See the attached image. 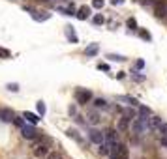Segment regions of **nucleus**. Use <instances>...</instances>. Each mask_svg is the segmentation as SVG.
I'll use <instances>...</instances> for the list:
<instances>
[{
	"mask_svg": "<svg viewBox=\"0 0 167 159\" xmlns=\"http://www.w3.org/2000/svg\"><path fill=\"white\" fill-rule=\"evenodd\" d=\"M147 118L148 116H135L133 120H132V124H130V127H132V131L133 133H137V135H145V131L148 129V122H147Z\"/></svg>",
	"mask_w": 167,
	"mask_h": 159,
	"instance_id": "obj_1",
	"label": "nucleus"
},
{
	"mask_svg": "<svg viewBox=\"0 0 167 159\" xmlns=\"http://www.w3.org/2000/svg\"><path fill=\"white\" fill-rule=\"evenodd\" d=\"M75 101H77L79 105H86V103H90V101H92V92H90V90H86V88H79V90H75Z\"/></svg>",
	"mask_w": 167,
	"mask_h": 159,
	"instance_id": "obj_2",
	"label": "nucleus"
},
{
	"mask_svg": "<svg viewBox=\"0 0 167 159\" xmlns=\"http://www.w3.org/2000/svg\"><path fill=\"white\" fill-rule=\"evenodd\" d=\"M88 141H90L92 144L100 146L102 142H105V135H103V131H100V129H90V131H88Z\"/></svg>",
	"mask_w": 167,
	"mask_h": 159,
	"instance_id": "obj_3",
	"label": "nucleus"
},
{
	"mask_svg": "<svg viewBox=\"0 0 167 159\" xmlns=\"http://www.w3.org/2000/svg\"><path fill=\"white\" fill-rule=\"evenodd\" d=\"M21 135H23V137H25V139H28V141H36L38 139V131H36V127H34V124L32 125H23L21 127Z\"/></svg>",
	"mask_w": 167,
	"mask_h": 159,
	"instance_id": "obj_4",
	"label": "nucleus"
},
{
	"mask_svg": "<svg viewBox=\"0 0 167 159\" xmlns=\"http://www.w3.org/2000/svg\"><path fill=\"white\" fill-rule=\"evenodd\" d=\"M34 155H36L38 159L47 157V155H49V146H47L45 142H38V144L34 146Z\"/></svg>",
	"mask_w": 167,
	"mask_h": 159,
	"instance_id": "obj_5",
	"label": "nucleus"
},
{
	"mask_svg": "<svg viewBox=\"0 0 167 159\" xmlns=\"http://www.w3.org/2000/svg\"><path fill=\"white\" fill-rule=\"evenodd\" d=\"M118 129H105L103 131V135H105V142H109V144H116L118 142Z\"/></svg>",
	"mask_w": 167,
	"mask_h": 159,
	"instance_id": "obj_6",
	"label": "nucleus"
},
{
	"mask_svg": "<svg viewBox=\"0 0 167 159\" xmlns=\"http://www.w3.org/2000/svg\"><path fill=\"white\" fill-rule=\"evenodd\" d=\"M13 118H15V114H13L11 109H8V107L0 109V120L2 122H13Z\"/></svg>",
	"mask_w": 167,
	"mask_h": 159,
	"instance_id": "obj_7",
	"label": "nucleus"
},
{
	"mask_svg": "<svg viewBox=\"0 0 167 159\" xmlns=\"http://www.w3.org/2000/svg\"><path fill=\"white\" fill-rule=\"evenodd\" d=\"M154 13H156L158 17H165V15H167V4L161 2V0H158V2L154 4Z\"/></svg>",
	"mask_w": 167,
	"mask_h": 159,
	"instance_id": "obj_8",
	"label": "nucleus"
},
{
	"mask_svg": "<svg viewBox=\"0 0 167 159\" xmlns=\"http://www.w3.org/2000/svg\"><path fill=\"white\" fill-rule=\"evenodd\" d=\"M147 122H148V129H158L163 122H161V118L160 116H154V114H150L148 118H147Z\"/></svg>",
	"mask_w": 167,
	"mask_h": 159,
	"instance_id": "obj_9",
	"label": "nucleus"
},
{
	"mask_svg": "<svg viewBox=\"0 0 167 159\" xmlns=\"http://www.w3.org/2000/svg\"><path fill=\"white\" fill-rule=\"evenodd\" d=\"M130 124H132V118H128V116H122L120 120H118V125H116V129H118V131H126V129L130 127Z\"/></svg>",
	"mask_w": 167,
	"mask_h": 159,
	"instance_id": "obj_10",
	"label": "nucleus"
},
{
	"mask_svg": "<svg viewBox=\"0 0 167 159\" xmlns=\"http://www.w3.org/2000/svg\"><path fill=\"white\" fill-rule=\"evenodd\" d=\"M23 118H25L28 124H38L40 122V114H34V112H25V114H23Z\"/></svg>",
	"mask_w": 167,
	"mask_h": 159,
	"instance_id": "obj_11",
	"label": "nucleus"
},
{
	"mask_svg": "<svg viewBox=\"0 0 167 159\" xmlns=\"http://www.w3.org/2000/svg\"><path fill=\"white\" fill-rule=\"evenodd\" d=\"M86 120H88V124H92V125H98L102 118H100L98 112H94V110H92V112H88V114H86Z\"/></svg>",
	"mask_w": 167,
	"mask_h": 159,
	"instance_id": "obj_12",
	"label": "nucleus"
},
{
	"mask_svg": "<svg viewBox=\"0 0 167 159\" xmlns=\"http://www.w3.org/2000/svg\"><path fill=\"white\" fill-rule=\"evenodd\" d=\"M66 135H68V137H69V139H73V141H77V142H83V137H81V135H79V131H77V129H68V131H66Z\"/></svg>",
	"mask_w": 167,
	"mask_h": 159,
	"instance_id": "obj_13",
	"label": "nucleus"
},
{
	"mask_svg": "<svg viewBox=\"0 0 167 159\" xmlns=\"http://www.w3.org/2000/svg\"><path fill=\"white\" fill-rule=\"evenodd\" d=\"M88 15H90V8H88V6H81V8H79V11H77V19L85 21Z\"/></svg>",
	"mask_w": 167,
	"mask_h": 159,
	"instance_id": "obj_14",
	"label": "nucleus"
},
{
	"mask_svg": "<svg viewBox=\"0 0 167 159\" xmlns=\"http://www.w3.org/2000/svg\"><path fill=\"white\" fill-rule=\"evenodd\" d=\"M98 51H100V47H98V43H92V45H88L86 47V56H96L98 54Z\"/></svg>",
	"mask_w": 167,
	"mask_h": 159,
	"instance_id": "obj_15",
	"label": "nucleus"
},
{
	"mask_svg": "<svg viewBox=\"0 0 167 159\" xmlns=\"http://www.w3.org/2000/svg\"><path fill=\"white\" fill-rule=\"evenodd\" d=\"M94 107L96 109H109V103H107V99L98 97V99H94Z\"/></svg>",
	"mask_w": 167,
	"mask_h": 159,
	"instance_id": "obj_16",
	"label": "nucleus"
},
{
	"mask_svg": "<svg viewBox=\"0 0 167 159\" xmlns=\"http://www.w3.org/2000/svg\"><path fill=\"white\" fill-rule=\"evenodd\" d=\"M118 101H126V103L132 105V107H139V101L133 99V97H130V96H120V97H118Z\"/></svg>",
	"mask_w": 167,
	"mask_h": 159,
	"instance_id": "obj_17",
	"label": "nucleus"
},
{
	"mask_svg": "<svg viewBox=\"0 0 167 159\" xmlns=\"http://www.w3.org/2000/svg\"><path fill=\"white\" fill-rule=\"evenodd\" d=\"M36 109H38V114H40V116H43L45 112H47V107H45V103H43V101H38Z\"/></svg>",
	"mask_w": 167,
	"mask_h": 159,
	"instance_id": "obj_18",
	"label": "nucleus"
},
{
	"mask_svg": "<svg viewBox=\"0 0 167 159\" xmlns=\"http://www.w3.org/2000/svg\"><path fill=\"white\" fill-rule=\"evenodd\" d=\"M139 114H141V116H150V114H152V110H150L148 107H143V105H139Z\"/></svg>",
	"mask_w": 167,
	"mask_h": 159,
	"instance_id": "obj_19",
	"label": "nucleus"
},
{
	"mask_svg": "<svg viewBox=\"0 0 167 159\" xmlns=\"http://www.w3.org/2000/svg\"><path fill=\"white\" fill-rule=\"evenodd\" d=\"M66 34H68V38L73 41V43H77V36L73 34V30H71V26H66Z\"/></svg>",
	"mask_w": 167,
	"mask_h": 159,
	"instance_id": "obj_20",
	"label": "nucleus"
},
{
	"mask_svg": "<svg viewBox=\"0 0 167 159\" xmlns=\"http://www.w3.org/2000/svg\"><path fill=\"white\" fill-rule=\"evenodd\" d=\"M92 22H94V25H103V22H105V19H103V15H94V19H92Z\"/></svg>",
	"mask_w": 167,
	"mask_h": 159,
	"instance_id": "obj_21",
	"label": "nucleus"
},
{
	"mask_svg": "<svg viewBox=\"0 0 167 159\" xmlns=\"http://www.w3.org/2000/svg\"><path fill=\"white\" fill-rule=\"evenodd\" d=\"M103 0H92V8H96V10H102L103 8Z\"/></svg>",
	"mask_w": 167,
	"mask_h": 159,
	"instance_id": "obj_22",
	"label": "nucleus"
},
{
	"mask_svg": "<svg viewBox=\"0 0 167 159\" xmlns=\"http://www.w3.org/2000/svg\"><path fill=\"white\" fill-rule=\"evenodd\" d=\"M107 58H111V60H115V62H122V60H126L122 54H107Z\"/></svg>",
	"mask_w": 167,
	"mask_h": 159,
	"instance_id": "obj_23",
	"label": "nucleus"
},
{
	"mask_svg": "<svg viewBox=\"0 0 167 159\" xmlns=\"http://www.w3.org/2000/svg\"><path fill=\"white\" fill-rule=\"evenodd\" d=\"M6 88L10 90V92H19V84H17V82H10Z\"/></svg>",
	"mask_w": 167,
	"mask_h": 159,
	"instance_id": "obj_24",
	"label": "nucleus"
},
{
	"mask_svg": "<svg viewBox=\"0 0 167 159\" xmlns=\"http://www.w3.org/2000/svg\"><path fill=\"white\" fill-rule=\"evenodd\" d=\"M13 124H15V125H17V127L21 129L23 125H25V120H23V118H17V116H15V118H13Z\"/></svg>",
	"mask_w": 167,
	"mask_h": 159,
	"instance_id": "obj_25",
	"label": "nucleus"
},
{
	"mask_svg": "<svg viewBox=\"0 0 167 159\" xmlns=\"http://www.w3.org/2000/svg\"><path fill=\"white\" fill-rule=\"evenodd\" d=\"M0 56H2V58H11V53L8 49H0Z\"/></svg>",
	"mask_w": 167,
	"mask_h": 159,
	"instance_id": "obj_26",
	"label": "nucleus"
},
{
	"mask_svg": "<svg viewBox=\"0 0 167 159\" xmlns=\"http://www.w3.org/2000/svg\"><path fill=\"white\" fill-rule=\"evenodd\" d=\"M160 144L163 148H167V135H161V139H160Z\"/></svg>",
	"mask_w": 167,
	"mask_h": 159,
	"instance_id": "obj_27",
	"label": "nucleus"
},
{
	"mask_svg": "<svg viewBox=\"0 0 167 159\" xmlns=\"http://www.w3.org/2000/svg\"><path fill=\"white\" fill-rule=\"evenodd\" d=\"M158 129H160V133H161V135H167V124H161Z\"/></svg>",
	"mask_w": 167,
	"mask_h": 159,
	"instance_id": "obj_28",
	"label": "nucleus"
},
{
	"mask_svg": "<svg viewBox=\"0 0 167 159\" xmlns=\"http://www.w3.org/2000/svg\"><path fill=\"white\" fill-rule=\"evenodd\" d=\"M128 26H130V28H137V22H135V19H128Z\"/></svg>",
	"mask_w": 167,
	"mask_h": 159,
	"instance_id": "obj_29",
	"label": "nucleus"
},
{
	"mask_svg": "<svg viewBox=\"0 0 167 159\" xmlns=\"http://www.w3.org/2000/svg\"><path fill=\"white\" fill-rule=\"evenodd\" d=\"M43 159H60V155H58V153H49V155L43 157Z\"/></svg>",
	"mask_w": 167,
	"mask_h": 159,
	"instance_id": "obj_30",
	"label": "nucleus"
},
{
	"mask_svg": "<svg viewBox=\"0 0 167 159\" xmlns=\"http://www.w3.org/2000/svg\"><path fill=\"white\" fill-rule=\"evenodd\" d=\"M141 38H143V39H148V41H150V34H147V32H141Z\"/></svg>",
	"mask_w": 167,
	"mask_h": 159,
	"instance_id": "obj_31",
	"label": "nucleus"
},
{
	"mask_svg": "<svg viewBox=\"0 0 167 159\" xmlns=\"http://www.w3.org/2000/svg\"><path fill=\"white\" fill-rule=\"evenodd\" d=\"M109 159H128V157H120V155H116V153H115V155L111 153V155H109Z\"/></svg>",
	"mask_w": 167,
	"mask_h": 159,
	"instance_id": "obj_32",
	"label": "nucleus"
},
{
	"mask_svg": "<svg viewBox=\"0 0 167 159\" xmlns=\"http://www.w3.org/2000/svg\"><path fill=\"white\" fill-rule=\"evenodd\" d=\"M137 67H139V70H143V67H145V62H143V60H137Z\"/></svg>",
	"mask_w": 167,
	"mask_h": 159,
	"instance_id": "obj_33",
	"label": "nucleus"
},
{
	"mask_svg": "<svg viewBox=\"0 0 167 159\" xmlns=\"http://www.w3.org/2000/svg\"><path fill=\"white\" fill-rule=\"evenodd\" d=\"M98 67H100V70H103V71H107V70H109V66H107V64H100Z\"/></svg>",
	"mask_w": 167,
	"mask_h": 159,
	"instance_id": "obj_34",
	"label": "nucleus"
},
{
	"mask_svg": "<svg viewBox=\"0 0 167 159\" xmlns=\"http://www.w3.org/2000/svg\"><path fill=\"white\" fill-rule=\"evenodd\" d=\"M69 114H71V116H73V114L77 116V110H75V107H69Z\"/></svg>",
	"mask_w": 167,
	"mask_h": 159,
	"instance_id": "obj_35",
	"label": "nucleus"
},
{
	"mask_svg": "<svg viewBox=\"0 0 167 159\" xmlns=\"http://www.w3.org/2000/svg\"><path fill=\"white\" fill-rule=\"evenodd\" d=\"M122 2H124V0H113V4H115V6H116V4H122Z\"/></svg>",
	"mask_w": 167,
	"mask_h": 159,
	"instance_id": "obj_36",
	"label": "nucleus"
}]
</instances>
